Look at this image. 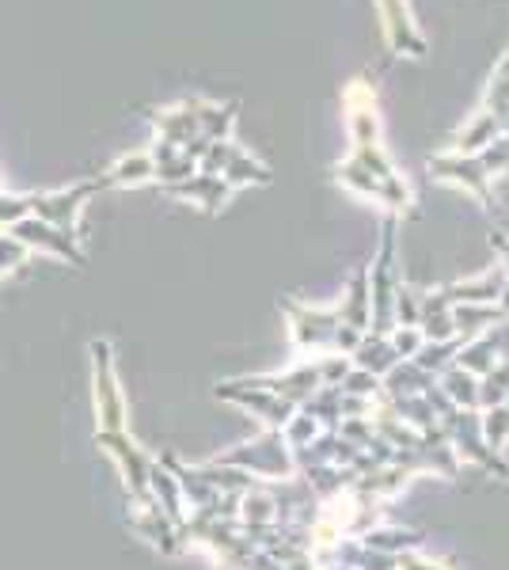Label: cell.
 <instances>
[{"label": "cell", "mask_w": 509, "mask_h": 570, "mask_svg": "<svg viewBox=\"0 0 509 570\" xmlns=\"http://www.w3.org/2000/svg\"><path fill=\"white\" fill-rule=\"evenodd\" d=\"M217 464L239 468V472L255 475V480H263V483H277V480H290V475H297L293 449L285 445L282 430H266L263 438L247 441V445H236L233 453L217 456Z\"/></svg>", "instance_id": "obj_1"}, {"label": "cell", "mask_w": 509, "mask_h": 570, "mask_svg": "<svg viewBox=\"0 0 509 570\" xmlns=\"http://www.w3.org/2000/svg\"><path fill=\"white\" fill-rule=\"evenodd\" d=\"M104 190H110L104 176L72 183V187H65V190H42V195H31V217H39L53 228H65V233H77L85 206L96 195H104Z\"/></svg>", "instance_id": "obj_2"}, {"label": "cell", "mask_w": 509, "mask_h": 570, "mask_svg": "<svg viewBox=\"0 0 509 570\" xmlns=\"http://www.w3.org/2000/svg\"><path fill=\"white\" fill-rule=\"evenodd\" d=\"M285 316H290L297 354H335V331L342 324L339 308H304L297 301H285Z\"/></svg>", "instance_id": "obj_3"}, {"label": "cell", "mask_w": 509, "mask_h": 570, "mask_svg": "<svg viewBox=\"0 0 509 570\" xmlns=\"http://www.w3.org/2000/svg\"><path fill=\"white\" fill-rule=\"evenodd\" d=\"M91 373H96V415L99 430H126V400L118 389L115 357H110L107 338L91 343Z\"/></svg>", "instance_id": "obj_4"}, {"label": "cell", "mask_w": 509, "mask_h": 570, "mask_svg": "<svg viewBox=\"0 0 509 570\" xmlns=\"http://www.w3.org/2000/svg\"><path fill=\"white\" fill-rule=\"evenodd\" d=\"M8 236H16V240H20L27 252H50V255H58V259L72 263V266H85L88 263L85 247L77 244V233L53 228V225H46V220H39V217L16 220V225L8 228Z\"/></svg>", "instance_id": "obj_5"}, {"label": "cell", "mask_w": 509, "mask_h": 570, "mask_svg": "<svg viewBox=\"0 0 509 570\" xmlns=\"http://www.w3.org/2000/svg\"><path fill=\"white\" fill-rule=\"evenodd\" d=\"M217 395H221V400H228V403H236V407L252 411V415H258L266 422V430H282L285 422L297 415V407H293L290 400H282V395H274L266 389H255V384H247V381L217 384Z\"/></svg>", "instance_id": "obj_6"}, {"label": "cell", "mask_w": 509, "mask_h": 570, "mask_svg": "<svg viewBox=\"0 0 509 570\" xmlns=\"http://www.w3.org/2000/svg\"><path fill=\"white\" fill-rule=\"evenodd\" d=\"M129 525H134L137 537H145L153 548H160L164 556H179L183 551L179 529H175L172 521L164 518V510H156V505H137L134 518H129Z\"/></svg>", "instance_id": "obj_7"}, {"label": "cell", "mask_w": 509, "mask_h": 570, "mask_svg": "<svg viewBox=\"0 0 509 570\" xmlns=\"http://www.w3.org/2000/svg\"><path fill=\"white\" fill-rule=\"evenodd\" d=\"M350 362H354V370H365V373H373L376 381H384V376L400 365V354L392 351V343H388L384 335H369L365 331L358 351L350 354Z\"/></svg>", "instance_id": "obj_8"}, {"label": "cell", "mask_w": 509, "mask_h": 570, "mask_svg": "<svg viewBox=\"0 0 509 570\" xmlns=\"http://www.w3.org/2000/svg\"><path fill=\"white\" fill-rule=\"evenodd\" d=\"M104 179H107V187H137V183L156 179L153 153H126V156H118V160L104 171Z\"/></svg>", "instance_id": "obj_9"}, {"label": "cell", "mask_w": 509, "mask_h": 570, "mask_svg": "<svg viewBox=\"0 0 509 570\" xmlns=\"http://www.w3.org/2000/svg\"><path fill=\"white\" fill-rule=\"evenodd\" d=\"M164 190L175 195V198H198L209 214H213V209H221V202L228 198V183L221 176H190L183 183H172V187H164Z\"/></svg>", "instance_id": "obj_10"}, {"label": "cell", "mask_w": 509, "mask_h": 570, "mask_svg": "<svg viewBox=\"0 0 509 570\" xmlns=\"http://www.w3.org/2000/svg\"><path fill=\"white\" fill-rule=\"evenodd\" d=\"M358 544L365 551H381V556H403L422 544V532L411 529H365L358 537Z\"/></svg>", "instance_id": "obj_11"}, {"label": "cell", "mask_w": 509, "mask_h": 570, "mask_svg": "<svg viewBox=\"0 0 509 570\" xmlns=\"http://www.w3.org/2000/svg\"><path fill=\"white\" fill-rule=\"evenodd\" d=\"M495 362H498V343H495V335H479V338H471V343L460 346V354H457V370H464L471 376H487L490 370H495Z\"/></svg>", "instance_id": "obj_12"}, {"label": "cell", "mask_w": 509, "mask_h": 570, "mask_svg": "<svg viewBox=\"0 0 509 570\" xmlns=\"http://www.w3.org/2000/svg\"><path fill=\"white\" fill-rule=\"evenodd\" d=\"M441 392L449 395L457 407L464 411H479V376H471L464 370H457V365H449L446 373H441Z\"/></svg>", "instance_id": "obj_13"}, {"label": "cell", "mask_w": 509, "mask_h": 570, "mask_svg": "<svg viewBox=\"0 0 509 570\" xmlns=\"http://www.w3.org/2000/svg\"><path fill=\"white\" fill-rule=\"evenodd\" d=\"M460 346H464V338H449V343H422V351L411 357L414 365H419L422 373H430V376H441L449 370L452 362H457V354H460Z\"/></svg>", "instance_id": "obj_14"}, {"label": "cell", "mask_w": 509, "mask_h": 570, "mask_svg": "<svg viewBox=\"0 0 509 570\" xmlns=\"http://www.w3.org/2000/svg\"><path fill=\"white\" fill-rule=\"evenodd\" d=\"M479 430H483V441L490 453H502L506 441H509V407H490V411H479Z\"/></svg>", "instance_id": "obj_15"}, {"label": "cell", "mask_w": 509, "mask_h": 570, "mask_svg": "<svg viewBox=\"0 0 509 570\" xmlns=\"http://www.w3.org/2000/svg\"><path fill=\"white\" fill-rule=\"evenodd\" d=\"M339 316L342 324H350L354 331H365L369 327V297H365V274L354 278V293H350L346 305H339Z\"/></svg>", "instance_id": "obj_16"}, {"label": "cell", "mask_w": 509, "mask_h": 570, "mask_svg": "<svg viewBox=\"0 0 509 570\" xmlns=\"http://www.w3.org/2000/svg\"><path fill=\"white\" fill-rule=\"evenodd\" d=\"M388 343H392V351L400 354V362H411V357L422 351L425 338H422V331H419V327H392Z\"/></svg>", "instance_id": "obj_17"}, {"label": "cell", "mask_w": 509, "mask_h": 570, "mask_svg": "<svg viewBox=\"0 0 509 570\" xmlns=\"http://www.w3.org/2000/svg\"><path fill=\"white\" fill-rule=\"evenodd\" d=\"M27 255H31V252H27V247L16 240V236H8V233L0 236V282H4L8 274L16 271V266H23Z\"/></svg>", "instance_id": "obj_18"}, {"label": "cell", "mask_w": 509, "mask_h": 570, "mask_svg": "<svg viewBox=\"0 0 509 570\" xmlns=\"http://www.w3.org/2000/svg\"><path fill=\"white\" fill-rule=\"evenodd\" d=\"M339 389L346 395H381V381H376L373 373H365V370H350L346 376H342Z\"/></svg>", "instance_id": "obj_19"}, {"label": "cell", "mask_w": 509, "mask_h": 570, "mask_svg": "<svg viewBox=\"0 0 509 570\" xmlns=\"http://www.w3.org/2000/svg\"><path fill=\"white\" fill-rule=\"evenodd\" d=\"M0 195H4V183H0Z\"/></svg>", "instance_id": "obj_20"}, {"label": "cell", "mask_w": 509, "mask_h": 570, "mask_svg": "<svg viewBox=\"0 0 509 570\" xmlns=\"http://www.w3.org/2000/svg\"><path fill=\"white\" fill-rule=\"evenodd\" d=\"M506 407H509V395H506Z\"/></svg>", "instance_id": "obj_21"}, {"label": "cell", "mask_w": 509, "mask_h": 570, "mask_svg": "<svg viewBox=\"0 0 509 570\" xmlns=\"http://www.w3.org/2000/svg\"><path fill=\"white\" fill-rule=\"evenodd\" d=\"M0 236H4V228H0Z\"/></svg>", "instance_id": "obj_22"}]
</instances>
